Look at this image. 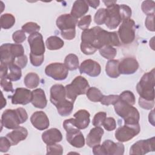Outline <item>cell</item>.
<instances>
[{
  "instance_id": "obj_42",
  "label": "cell",
  "mask_w": 155,
  "mask_h": 155,
  "mask_svg": "<svg viewBox=\"0 0 155 155\" xmlns=\"http://www.w3.org/2000/svg\"><path fill=\"white\" fill-rule=\"evenodd\" d=\"M107 117V113L105 112L100 111L96 113L92 120V124L95 127H101Z\"/></svg>"
},
{
  "instance_id": "obj_11",
  "label": "cell",
  "mask_w": 155,
  "mask_h": 155,
  "mask_svg": "<svg viewBox=\"0 0 155 155\" xmlns=\"http://www.w3.org/2000/svg\"><path fill=\"white\" fill-rule=\"evenodd\" d=\"M154 137L145 140H140L132 145L130 150V154L143 155L150 151H154Z\"/></svg>"
},
{
  "instance_id": "obj_41",
  "label": "cell",
  "mask_w": 155,
  "mask_h": 155,
  "mask_svg": "<svg viewBox=\"0 0 155 155\" xmlns=\"http://www.w3.org/2000/svg\"><path fill=\"white\" fill-rule=\"evenodd\" d=\"M63 153V148L59 144L53 143L47 145V154H58Z\"/></svg>"
},
{
  "instance_id": "obj_14",
  "label": "cell",
  "mask_w": 155,
  "mask_h": 155,
  "mask_svg": "<svg viewBox=\"0 0 155 155\" xmlns=\"http://www.w3.org/2000/svg\"><path fill=\"white\" fill-rule=\"evenodd\" d=\"M79 71L81 74L84 73L91 77H96L101 73V67L97 62L92 59H87L81 63Z\"/></svg>"
},
{
  "instance_id": "obj_6",
  "label": "cell",
  "mask_w": 155,
  "mask_h": 155,
  "mask_svg": "<svg viewBox=\"0 0 155 155\" xmlns=\"http://www.w3.org/2000/svg\"><path fill=\"white\" fill-rule=\"evenodd\" d=\"M94 155H122L124 153V145L120 142H114L106 140L102 145L98 144L93 147Z\"/></svg>"
},
{
  "instance_id": "obj_21",
  "label": "cell",
  "mask_w": 155,
  "mask_h": 155,
  "mask_svg": "<svg viewBox=\"0 0 155 155\" xmlns=\"http://www.w3.org/2000/svg\"><path fill=\"white\" fill-rule=\"evenodd\" d=\"M104 133V130L100 127H95L91 129L87 136V145L89 147L92 148L95 145L100 144Z\"/></svg>"
},
{
  "instance_id": "obj_49",
  "label": "cell",
  "mask_w": 155,
  "mask_h": 155,
  "mask_svg": "<svg viewBox=\"0 0 155 155\" xmlns=\"http://www.w3.org/2000/svg\"><path fill=\"white\" fill-rule=\"evenodd\" d=\"M12 144L7 137H0V151L5 153L8 151Z\"/></svg>"
},
{
  "instance_id": "obj_13",
  "label": "cell",
  "mask_w": 155,
  "mask_h": 155,
  "mask_svg": "<svg viewBox=\"0 0 155 155\" xmlns=\"http://www.w3.org/2000/svg\"><path fill=\"white\" fill-rule=\"evenodd\" d=\"M13 104L26 105L31 102L32 99V91L25 88H17L12 96H8Z\"/></svg>"
},
{
  "instance_id": "obj_10",
  "label": "cell",
  "mask_w": 155,
  "mask_h": 155,
  "mask_svg": "<svg viewBox=\"0 0 155 155\" xmlns=\"http://www.w3.org/2000/svg\"><path fill=\"white\" fill-rule=\"evenodd\" d=\"M45 74L56 81H62L67 78L68 70L65 64L60 62L51 63L45 68Z\"/></svg>"
},
{
  "instance_id": "obj_2",
  "label": "cell",
  "mask_w": 155,
  "mask_h": 155,
  "mask_svg": "<svg viewBox=\"0 0 155 155\" xmlns=\"http://www.w3.org/2000/svg\"><path fill=\"white\" fill-rule=\"evenodd\" d=\"M154 69L145 73L136 85L140 97L146 100H154Z\"/></svg>"
},
{
  "instance_id": "obj_27",
  "label": "cell",
  "mask_w": 155,
  "mask_h": 155,
  "mask_svg": "<svg viewBox=\"0 0 155 155\" xmlns=\"http://www.w3.org/2000/svg\"><path fill=\"white\" fill-rule=\"evenodd\" d=\"M119 61L118 60L111 59L108 61L105 66L106 74L111 78H117L120 76L119 70Z\"/></svg>"
},
{
  "instance_id": "obj_19",
  "label": "cell",
  "mask_w": 155,
  "mask_h": 155,
  "mask_svg": "<svg viewBox=\"0 0 155 155\" xmlns=\"http://www.w3.org/2000/svg\"><path fill=\"white\" fill-rule=\"evenodd\" d=\"M43 142L47 145H50L59 142L62 139V135L59 130L53 128H50L42 134Z\"/></svg>"
},
{
  "instance_id": "obj_56",
  "label": "cell",
  "mask_w": 155,
  "mask_h": 155,
  "mask_svg": "<svg viewBox=\"0 0 155 155\" xmlns=\"http://www.w3.org/2000/svg\"><path fill=\"white\" fill-rule=\"evenodd\" d=\"M87 2L88 3V5L91 6V7L94 8H96L99 5V3H100V1H96V0H94V1H90V0H87Z\"/></svg>"
},
{
  "instance_id": "obj_58",
  "label": "cell",
  "mask_w": 155,
  "mask_h": 155,
  "mask_svg": "<svg viewBox=\"0 0 155 155\" xmlns=\"http://www.w3.org/2000/svg\"><path fill=\"white\" fill-rule=\"evenodd\" d=\"M1 94H2V97H1V108L2 109V108H4V107L5 106L7 102H6L5 99V98L4 97V96H3L2 93H1Z\"/></svg>"
},
{
  "instance_id": "obj_47",
  "label": "cell",
  "mask_w": 155,
  "mask_h": 155,
  "mask_svg": "<svg viewBox=\"0 0 155 155\" xmlns=\"http://www.w3.org/2000/svg\"><path fill=\"white\" fill-rule=\"evenodd\" d=\"M12 38L15 43L20 44L25 40L26 35L23 30H17L13 33Z\"/></svg>"
},
{
  "instance_id": "obj_4",
  "label": "cell",
  "mask_w": 155,
  "mask_h": 155,
  "mask_svg": "<svg viewBox=\"0 0 155 155\" xmlns=\"http://www.w3.org/2000/svg\"><path fill=\"white\" fill-rule=\"evenodd\" d=\"M116 113L124 120L125 124L139 123L140 114L137 108L119 100L114 105Z\"/></svg>"
},
{
  "instance_id": "obj_33",
  "label": "cell",
  "mask_w": 155,
  "mask_h": 155,
  "mask_svg": "<svg viewBox=\"0 0 155 155\" xmlns=\"http://www.w3.org/2000/svg\"><path fill=\"white\" fill-rule=\"evenodd\" d=\"M1 26L2 28L9 29L15 23V18L10 13H5L1 16Z\"/></svg>"
},
{
  "instance_id": "obj_22",
  "label": "cell",
  "mask_w": 155,
  "mask_h": 155,
  "mask_svg": "<svg viewBox=\"0 0 155 155\" xmlns=\"http://www.w3.org/2000/svg\"><path fill=\"white\" fill-rule=\"evenodd\" d=\"M89 112L86 110H79L74 114V122L76 127L79 130L86 128L90 124Z\"/></svg>"
},
{
  "instance_id": "obj_35",
  "label": "cell",
  "mask_w": 155,
  "mask_h": 155,
  "mask_svg": "<svg viewBox=\"0 0 155 155\" xmlns=\"http://www.w3.org/2000/svg\"><path fill=\"white\" fill-rule=\"evenodd\" d=\"M100 54L107 59H113L117 54V50L111 45H105L99 49Z\"/></svg>"
},
{
  "instance_id": "obj_30",
  "label": "cell",
  "mask_w": 155,
  "mask_h": 155,
  "mask_svg": "<svg viewBox=\"0 0 155 155\" xmlns=\"http://www.w3.org/2000/svg\"><path fill=\"white\" fill-rule=\"evenodd\" d=\"M8 66L10 73L6 76L7 78L11 81H17L19 80L22 76L21 68L14 62L8 65Z\"/></svg>"
},
{
  "instance_id": "obj_31",
  "label": "cell",
  "mask_w": 155,
  "mask_h": 155,
  "mask_svg": "<svg viewBox=\"0 0 155 155\" xmlns=\"http://www.w3.org/2000/svg\"><path fill=\"white\" fill-rule=\"evenodd\" d=\"M39 77L35 73H29L24 78V82L26 87L34 88L37 87L39 84Z\"/></svg>"
},
{
  "instance_id": "obj_48",
  "label": "cell",
  "mask_w": 155,
  "mask_h": 155,
  "mask_svg": "<svg viewBox=\"0 0 155 155\" xmlns=\"http://www.w3.org/2000/svg\"><path fill=\"white\" fill-rule=\"evenodd\" d=\"M81 50L83 53L87 55L93 54L97 50V49L93 47L91 45L82 42L81 43Z\"/></svg>"
},
{
  "instance_id": "obj_24",
  "label": "cell",
  "mask_w": 155,
  "mask_h": 155,
  "mask_svg": "<svg viewBox=\"0 0 155 155\" xmlns=\"http://www.w3.org/2000/svg\"><path fill=\"white\" fill-rule=\"evenodd\" d=\"M32 105L38 108H44L47 104V100L44 91L41 88H37L32 91Z\"/></svg>"
},
{
  "instance_id": "obj_17",
  "label": "cell",
  "mask_w": 155,
  "mask_h": 155,
  "mask_svg": "<svg viewBox=\"0 0 155 155\" xmlns=\"http://www.w3.org/2000/svg\"><path fill=\"white\" fill-rule=\"evenodd\" d=\"M31 124L39 130H44L49 127V119L42 111H38L32 114L30 117Z\"/></svg>"
},
{
  "instance_id": "obj_29",
  "label": "cell",
  "mask_w": 155,
  "mask_h": 155,
  "mask_svg": "<svg viewBox=\"0 0 155 155\" xmlns=\"http://www.w3.org/2000/svg\"><path fill=\"white\" fill-rule=\"evenodd\" d=\"M45 44L48 50H56L61 48L64 46V42L62 39L56 36H51L47 39Z\"/></svg>"
},
{
  "instance_id": "obj_57",
  "label": "cell",
  "mask_w": 155,
  "mask_h": 155,
  "mask_svg": "<svg viewBox=\"0 0 155 155\" xmlns=\"http://www.w3.org/2000/svg\"><path fill=\"white\" fill-rule=\"evenodd\" d=\"M104 3L105 4V6L107 7H110L111 5H113V4H116L117 1H103Z\"/></svg>"
},
{
  "instance_id": "obj_45",
  "label": "cell",
  "mask_w": 155,
  "mask_h": 155,
  "mask_svg": "<svg viewBox=\"0 0 155 155\" xmlns=\"http://www.w3.org/2000/svg\"><path fill=\"white\" fill-rule=\"evenodd\" d=\"M1 87L5 91L7 92H13L14 90L13 88V85L12 81L9 80L7 76H4L1 78Z\"/></svg>"
},
{
  "instance_id": "obj_37",
  "label": "cell",
  "mask_w": 155,
  "mask_h": 155,
  "mask_svg": "<svg viewBox=\"0 0 155 155\" xmlns=\"http://www.w3.org/2000/svg\"><path fill=\"white\" fill-rule=\"evenodd\" d=\"M107 18V9L101 8H99L95 13L94 21L97 25H102L105 23Z\"/></svg>"
},
{
  "instance_id": "obj_34",
  "label": "cell",
  "mask_w": 155,
  "mask_h": 155,
  "mask_svg": "<svg viewBox=\"0 0 155 155\" xmlns=\"http://www.w3.org/2000/svg\"><path fill=\"white\" fill-rule=\"evenodd\" d=\"M86 95L89 100L94 102H101L104 96L101 91L98 88L94 87H90L88 89L86 93Z\"/></svg>"
},
{
  "instance_id": "obj_7",
  "label": "cell",
  "mask_w": 155,
  "mask_h": 155,
  "mask_svg": "<svg viewBox=\"0 0 155 155\" xmlns=\"http://www.w3.org/2000/svg\"><path fill=\"white\" fill-rule=\"evenodd\" d=\"M135 22L131 18L124 19L118 30L117 35L123 44H129L135 38Z\"/></svg>"
},
{
  "instance_id": "obj_1",
  "label": "cell",
  "mask_w": 155,
  "mask_h": 155,
  "mask_svg": "<svg viewBox=\"0 0 155 155\" xmlns=\"http://www.w3.org/2000/svg\"><path fill=\"white\" fill-rule=\"evenodd\" d=\"M28 119V114L23 108L15 110H5L1 116V124L7 129H16L19 124L24 123Z\"/></svg>"
},
{
  "instance_id": "obj_40",
  "label": "cell",
  "mask_w": 155,
  "mask_h": 155,
  "mask_svg": "<svg viewBox=\"0 0 155 155\" xmlns=\"http://www.w3.org/2000/svg\"><path fill=\"white\" fill-rule=\"evenodd\" d=\"M119 101V96L115 94H111L103 96L101 101V103L102 105L108 106L110 105H114Z\"/></svg>"
},
{
  "instance_id": "obj_18",
  "label": "cell",
  "mask_w": 155,
  "mask_h": 155,
  "mask_svg": "<svg viewBox=\"0 0 155 155\" xmlns=\"http://www.w3.org/2000/svg\"><path fill=\"white\" fill-rule=\"evenodd\" d=\"M66 91L65 87L61 84H54L50 88V102L56 105L65 99Z\"/></svg>"
},
{
  "instance_id": "obj_5",
  "label": "cell",
  "mask_w": 155,
  "mask_h": 155,
  "mask_svg": "<svg viewBox=\"0 0 155 155\" xmlns=\"http://www.w3.org/2000/svg\"><path fill=\"white\" fill-rule=\"evenodd\" d=\"M89 88V84L85 78L81 76H76L70 84L65 87L66 97L68 100L74 102L78 96L86 94Z\"/></svg>"
},
{
  "instance_id": "obj_9",
  "label": "cell",
  "mask_w": 155,
  "mask_h": 155,
  "mask_svg": "<svg viewBox=\"0 0 155 155\" xmlns=\"http://www.w3.org/2000/svg\"><path fill=\"white\" fill-rule=\"evenodd\" d=\"M107 18L105 21L106 26L110 29H115L122 21H124L122 16L119 4H113V5L107 7Z\"/></svg>"
},
{
  "instance_id": "obj_16",
  "label": "cell",
  "mask_w": 155,
  "mask_h": 155,
  "mask_svg": "<svg viewBox=\"0 0 155 155\" xmlns=\"http://www.w3.org/2000/svg\"><path fill=\"white\" fill-rule=\"evenodd\" d=\"M56 24L61 31H62L76 28L78 19L71 16V14H64L57 18Z\"/></svg>"
},
{
  "instance_id": "obj_51",
  "label": "cell",
  "mask_w": 155,
  "mask_h": 155,
  "mask_svg": "<svg viewBox=\"0 0 155 155\" xmlns=\"http://www.w3.org/2000/svg\"><path fill=\"white\" fill-rule=\"evenodd\" d=\"M139 105L143 109L145 110H151L154 106V100L149 101L146 100L143 98L139 97Z\"/></svg>"
},
{
  "instance_id": "obj_53",
  "label": "cell",
  "mask_w": 155,
  "mask_h": 155,
  "mask_svg": "<svg viewBox=\"0 0 155 155\" xmlns=\"http://www.w3.org/2000/svg\"><path fill=\"white\" fill-rule=\"evenodd\" d=\"M61 36L67 40H72L76 36V29H71L61 31Z\"/></svg>"
},
{
  "instance_id": "obj_8",
  "label": "cell",
  "mask_w": 155,
  "mask_h": 155,
  "mask_svg": "<svg viewBox=\"0 0 155 155\" xmlns=\"http://www.w3.org/2000/svg\"><path fill=\"white\" fill-rule=\"evenodd\" d=\"M140 131L139 123L136 124H125L119 127L115 131V138L120 142L129 141L137 135Z\"/></svg>"
},
{
  "instance_id": "obj_54",
  "label": "cell",
  "mask_w": 155,
  "mask_h": 155,
  "mask_svg": "<svg viewBox=\"0 0 155 155\" xmlns=\"http://www.w3.org/2000/svg\"><path fill=\"white\" fill-rule=\"evenodd\" d=\"M28 62V58L26 55H22L19 58L15 61V64H16L18 66H19L21 68H24L25 67Z\"/></svg>"
},
{
  "instance_id": "obj_20",
  "label": "cell",
  "mask_w": 155,
  "mask_h": 155,
  "mask_svg": "<svg viewBox=\"0 0 155 155\" xmlns=\"http://www.w3.org/2000/svg\"><path fill=\"white\" fill-rule=\"evenodd\" d=\"M28 136L27 130L22 127H19L13 131L7 134L6 137L10 140L12 145H16L19 142L25 140Z\"/></svg>"
},
{
  "instance_id": "obj_50",
  "label": "cell",
  "mask_w": 155,
  "mask_h": 155,
  "mask_svg": "<svg viewBox=\"0 0 155 155\" xmlns=\"http://www.w3.org/2000/svg\"><path fill=\"white\" fill-rule=\"evenodd\" d=\"M30 60L31 64L35 67H39L41 65L44 60V55H35L31 53L30 54Z\"/></svg>"
},
{
  "instance_id": "obj_52",
  "label": "cell",
  "mask_w": 155,
  "mask_h": 155,
  "mask_svg": "<svg viewBox=\"0 0 155 155\" xmlns=\"http://www.w3.org/2000/svg\"><path fill=\"white\" fill-rule=\"evenodd\" d=\"M154 14L149 15L147 16L145 21V25L147 28L151 31H154Z\"/></svg>"
},
{
  "instance_id": "obj_23",
  "label": "cell",
  "mask_w": 155,
  "mask_h": 155,
  "mask_svg": "<svg viewBox=\"0 0 155 155\" xmlns=\"http://www.w3.org/2000/svg\"><path fill=\"white\" fill-rule=\"evenodd\" d=\"M67 140L73 147L76 148H82L85 145V139L80 130L67 132Z\"/></svg>"
},
{
  "instance_id": "obj_26",
  "label": "cell",
  "mask_w": 155,
  "mask_h": 155,
  "mask_svg": "<svg viewBox=\"0 0 155 155\" xmlns=\"http://www.w3.org/2000/svg\"><path fill=\"white\" fill-rule=\"evenodd\" d=\"M10 44L9 43L4 44L0 47V59L1 63L9 65L15 62V58L13 55L10 49Z\"/></svg>"
},
{
  "instance_id": "obj_55",
  "label": "cell",
  "mask_w": 155,
  "mask_h": 155,
  "mask_svg": "<svg viewBox=\"0 0 155 155\" xmlns=\"http://www.w3.org/2000/svg\"><path fill=\"white\" fill-rule=\"evenodd\" d=\"M0 68H1V71H0V78H2L4 76H6L8 74V66L7 64H2L1 63V65H0Z\"/></svg>"
},
{
  "instance_id": "obj_38",
  "label": "cell",
  "mask_w": 155,
  "mask_h": 155,
  "mask_svg": "<svg viewBox=\"0 0 155 155\" xmlns=\"http://www.w3.org/2000/svg\"><path fill=\"white\" fill-rule=\"evenodd\" d=\"M143 12L147 15L154 14L155 10V2L153 1H144L141 5Z\"/></svg>"
},
{
  "instance_id": "obj_25",
  "label": "cell",
  "mask_w": 155,
  "mask_h": 155,
  "mask_svg": "<svg viewBox=\"0 0 155 155\" xmlns=\"http://www.w3.org/2000/svg\"><path fill=\"white\" fill-rule=\"evenodd\" d=\"M88 11V4L87 1L77 0L74 1L71 11V15L74 18L78 19L84 16Z\"/></svg>"
},
{
  "instance_id": "obj_15",
  "label": "cell",
  "mask_w": 155,
  "mask_h": 155,
  "mask_svg": "<svg viewBox=\"0 0 155 155\" xmlns=\"http://www.w3.org/2000/svg\"><path fill=\"white\" fill-rule=\"evenodd\" d=\"M139 68L137 61L133 57H127L124 58L121 62H119V70L120 74H134Z\"/></svg>"
},
{
  "instance_id": "obj_28",
  "label": "cell",
  "mask_w": 155,
  "mask_h": 155,
  "mask_svg": "<svg viewBox=\"0 0 155 155\" xmlns=\"http://www.w3.org/2000/svg\"><path fill=\"white\" fill-rule=\"evenodd\" d=\"M73 103L68 99H65L56 105L58 113L62 116L70 115L73 109Z\"/></svg>"
},
{
  "instance_id": "obj_12",
  "label": "cell",
  "mask_w": 155,
  "mask_h": 155,
  "mask_svg": "<svg viewBox=\"0 0 155 155\" xmlns=\"http://www.w3.org/2000/svg\"><path fill=\"white\" fill-rule=\"evenodd\" d=\"M28 42L30 47V53L38 56L44 55L45 48L43 37L40 33L35 32L30 35Z\"/></svg>"
},
{
  "instance_id": "obj_36",
  "label": "cell",
  "mask_w": 155,
  "mask_h": 155,
  "mask_svg": "<svg viewBox=\"0 0 155 155\" xmlns=\"http://www.w3.org/2000/svg\"><path fill=\"white\" fill-rule=\"evenodd\" d=\"M119 96V100L127 104H128L131 105H133L135 104L136 98L134 94L131 91H128V90L124 91L122 93H121Z\"/></svg>"
},
{
  "instance_id": "obj_32",
  "label": "cell",
  "mask_w": 155,
  "mask_h": 155,
  "mask_svg": "<svg viewBox=\"0 0 155 155\" xmlns=\"http://www.w3.org/2000/svg\"><path fill=\"white\" fill-rule=\"evenodd\" d=\"M64 64L68 70L73 71L79 68L78 57L73 53L68 54L64 59Z\"/></svg>"
},
{
  "instance_id": "obj_46",
  "label": "cell",
  "mask_w": 155,
  "mask_h": 155,
  "mask_svg": "<svg viewBox=\"0 0 155 155\" xmlns=\"http://www.w3.org/2000/svg\"><path fill=\"white\" fill-rule=\"evenodd\" d=\"M102 125L107 131H110L116 129V122L113 117H106Z\"/></svg>"
},
{
  "instance_id": "obj_39",
  "label": "cell",
  "mask_w": 155,
  "mask_h": 155,
  "mask_svg": "<svg viewBox=\"0 0 155 155\" xmlns=\"http://www.w3.org/2000/svg\"><path fill=\"white\" fill-rule=\"evenodd\" d=\"M40 28V26L37 23L33 22H27L22 26V30L30 35L35 32H38Z\"/></svg>"
},
{
  "instance_id": "obj_43",
  "label": "cell",
  "mask_w": 155,
  "mask_h": 155,
  "mask_svg": "<svg viewBox=\"0 0 155 155\" xmlns=\"http://www.w3.org/2000/svg\"><path fill=\"white\" fill-rule=\"evenodd\" d=\"M10 49L12 53L15 58H18L22 55L24 53V49L23 46L19 44H11Z\"/></svg>"
},
{
  "instance_id": "obj_44",
  "label": "cell",
  "mask_w": 155,
  "mask_h": 155,
  "mask_svg": "<svg viewBox=\"0 0 155 155\" xmlns=\"http://www.w3.org/2000/svg\"><path fill=\"white\" fill-rule=\"evenodd\" d=\"M91 22V15H86L83 16L78 22V26L81 29L84 30L87 29Z\"/></svg>"
},
{
  "instance_id": "obj_3",
  "label": "cell",
  "mask_w": 155,
  "mask_h": 155,
  "mask_svg": "<svg viewBox=\"0 0 155 155\" xmlns=\"http://www.w3.org/2000/svg\"><path fill=\"white\" fill-rule=\"evenodd\" d=\"M94 41L93 46L97 50L105 45L119 46L120 41L116 32H109L100 27H94Z\"/></svg>"
}]
</instances>
